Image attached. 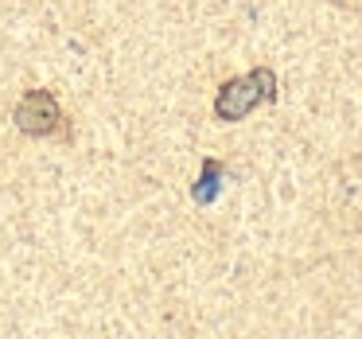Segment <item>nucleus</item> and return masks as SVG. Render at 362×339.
<instances>
[{"label":"nucleus","mask_w":362,"mask_h":339,"mask_svg":"<svg viewBox=\"0 0 362 339\" xmlns=\"http://www.w3.org/2000/svg\"><path fill=\"white\" fill-rule=\"evenodd\" d=\"M276 98V74L269 67H257V71L242 74V79H230L226 86L214 98V113L222 121H242L245 113H253L261 102H273Z\"/></svg>","instance_id":"obj_1"},{"label":"nucleus","mask_w":362,"mask_h":339,"mask_svg":"<svg viewBox=\"0 0 362 339\" xmlns=\"http://www.w3.org/2000/svg\"><path fill=\"white\" fill-rule=\"evenodd\" d=\"M12 117H16V129L28 137H51L63 125V110H59L51 90H28V94L20 98Z\"/></svg>","instance_id":"obj_2"},{"label":"nucleus","mask_w":362,"mask_h":339,"mask_svg":"<svg viewBox=\"0 0 362 339\" xmlns=\"http://www.w3.org/2000/svg\"><path fill=\"white\" fill-rule=\"evenodd\" d=\"M218 176H222V164H218V160H206V164H203V188L195 191L199 203H211V199H214V191H218Z\"/></svg>","instance_id":"obj_3"}]
</instances>
